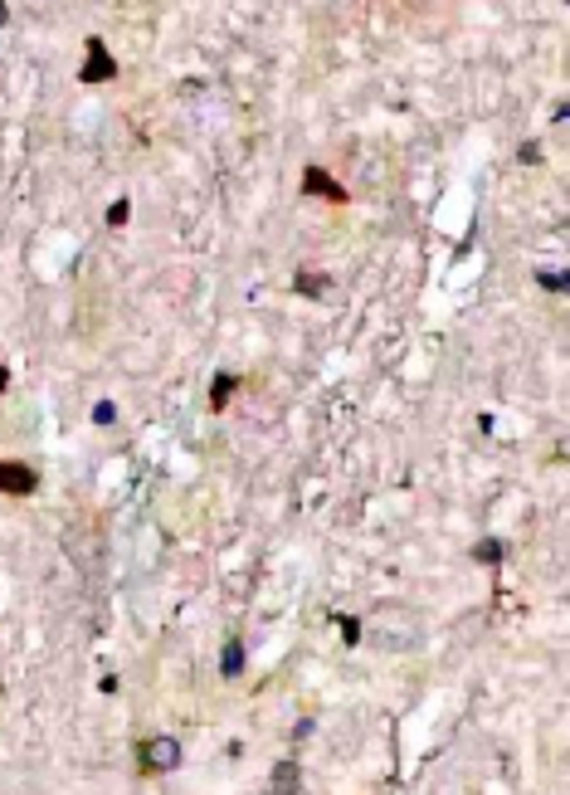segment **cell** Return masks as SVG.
Wrapping results in <instances>:
<instances>
[{"label": "cell", "mask_w": 570, "mask_h": 795, "mask_svg": "<svg viewBox=\"0 0 570 795\" xmlns=\"http://www.w3.org/2000/svg\"><path fill=\"white\" fill-rule=\"evenodd\" d=\"M39 488V474L29 469V464H15V459H0V493H15V497H25V493H34Z\"/></svg>", "instance_id": "6da1fadb"}, {"label": "cell", "mask_w": 570, "mask_h": 795, "mask_svg": "<svg viewBox=\"0 0 570 795\" xmlns=\"http://www.w3.org/2000/svg\"><path fill=\"white\" fill-rule=\"evenodd\" d=\"M176 761H181V742L176 737H156V742L142 747V766L147 771H171Z\"/></svg>", "instance_id": "7a4b0ae2"}, {"label": "cell", "mask_w": 570, "mask_h": 795, "mask_svg": "<svg viewBox=\"0 0 570 795\" xmlns=\"http://www.w3.org/2000/svg\"><path fill=\"white\" fill-rule=\"evenodd\" d=\"M112 74H117V64L107 59L102 39H88V64H83V83H102V79H112Z\"/></svg>", "instance_id": "3957f363"}, {"label": "cell", "mask_w": 570, "mask_h": 795, "mask_svg": "<svg viewBox=\"0 0 570 795\" xmlns=\"http://www.w3.org/2000/svg\"><path fill=\"white\" fill-rule=\"evenodd\" d=\"M302 191H307V196H327L332 205H341V200H346V191H341V186H337V181L322 171V166H312V171L302 176Z\"/></svg>", "instance_id": "277c9868"}, {"label": "cell", "mask_w": 570, "mask_h": 795, "mask_svg": "<svg viewBox=\"0 0 570 795\" xmlns=\"http://www.w3.org/2000/svg\"><path fill=\"white\" fill-rule=\"evenodd\" d=\"M273 786H278V795H292L297 791V766L292 761H283L278 771H273Z\"/></svg>", "instance_id": "5b68a950"}, {"label": "cell", "mask_w": 570, "mask_h": 795, "mask_svg": "<svg viewBox=\"0 0 570 795\" xmlns=\"http://www.w3.org/2000/svg\"><path fill=\"white\" fill-rule=\"evenodd\" d=\"M229 396H234V381H229V376H215V386H210V405H219V410H224V400H229Z\"/></svg>", "instance_id": "8992f818"}, {"label": "cell", "mask_w": 570, "mask_h": 795, "mask_svg": "<svg viewBox=\"0 0 570 795\" xmlns=\"http://www.w3.org/2000/svg\"><path fill=\"white\" fill-rule=\"evenodd\" d=\"M322 288H327L322 274H297V293H322Z\"/></svg>", "instance_id": "52a82bcc"}, {"label": "cell", "mask_w": 570, "mask_h": 795, "mask_svg": "<svg viewBox=\"0 0 570 795\" xmlns=\"http://www.w3.org/2000/svg\"><path fill=\"white\" fill-rule=\"evenodd\" d=\"M219 664H224V674H239V664H244V649H239V644H229Z\"/></svg>", "instance_id": "ba28073f"}, {"label": "cell", "mask_w": 570, "mask_h": 795, "mask_svg": "<svg viewBox=\"0 0 570 795\" xmlns=\"http://www.w3.org/2000/svg\"><path fill=\"white\" fill-rule=\"evenodd\" d=\"M473 556H477V561H492V556H502V547H497V542H477Z\"/></svg>", "instance_id": "9c48e42d"}, {"label": "cell", "mask_w": 570, "mask_h": 795, "mask_svg": "<svg viewBox=\"0 0 570 795\" xmlns=\"http://www.w3.org/2000/svg\"><path fill=\"white\" fill-rule=\"evenodd\" d=\"M127 210H132V205H127V200H117V205L107 210V220H112V225H127Z\"/></svg>", "instance_id": "30bf717a"}, {"label": "cell", "mask_w": 570, "mask_h": 795, "mask_svg": "<svg viewBox=\"0 0 570 795\" xmlns=\"http://www.w3.org/2000/svg\"><path fill=\"white\" fill-rule=\"evenodd\" d=\"M5 386H10V371H5V366H0V391H5Z\"/></svg>", "instance_id": "8fae6325"}, {"label": "cell", "mask_w": 570, "mask_h": 795, "mask_svg": "<svg viewBox=\"0 0 570 795\" xmlns=\"http://www.w3.org/2000/svg\"><path fill=\"white\" fill-rule=\"evenodd\" d=\"M0 20H5V5H0Z\"/></svg>", "instance_id": "7c38bea8"}]
</instances>
